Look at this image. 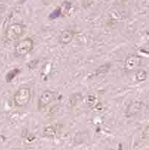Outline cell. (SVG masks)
Returning <instances> with one entry per match:
<instances>
[{
	"instance_id": "cell-7",
	"label": "cell",
	"mask_w": 149,
	"mask_h": 150,
	"mask_svg": "<svg viewBox=\"0 0 149 150\" xmlns=\"http://www.w3.org/2000/svg\"><path fill=\"white\" fill-rule=\"evenodd\" d=\"M19 72H20V70H19V69H14L13 70H12V71H11L10 72H8V74L6 75V77H5L7 82L10 83V82L12 81V80H13V79L16 77V75L19 74Z\"/></svg>"
},
{
	"instance_id": "cell-8",
	"label": "cell",
	"mask_w": 149,
	"mask_h": 150,
	"mask_svg": "<svg viewBox=\"0 0 149 150\" xmlns=\"http://www.w3.org/2000/svg\"><path fill=\"white\" fill-rule=\"evenodd\" d=\"M44 133H45V134L48 136H53L55 134V129H54V128L53 127V126H50L45 129Z\"/></svg>"
},
{
	"instance_id": "cell-1",
	"label": "cell",
	"mask_w": 149,
	"mask_h": 150,
	"mask_svg": "<svg viewBox=\"0 0 149 150\" xmlns=\"http://www.w3.org/2000/svg\"><path fill=\"white\" fill-rule=\"evenodd\" d=\"M31 98V91L27 87L20 88L13 97V102L16 106L23 107L28 105Z\"/></svg>"
},
{
	"instance_id": "cell-3",
	"label": "cell",
	"mask_w": 149,
	"mask_h": 150,
	"mask_svg": "<svg viewBox=\"0 0 149 150\" xmlns=\"http://www.w3.org/2000/svg\"><path fill=\"white\" fill-rule=\"evenodd\" d=\"M25 26L21 24H13L10 25L5 32V38L8 41H13L22 37L24 34Z\"/></svg>"
},
{
	"instance_id": "cell-2",
	"label": "cell",
	"mask_w": 149,
	"mask_h": 150,
	"mask_svg": "<svg viewBox=\"0 0 149 150\" xmlns=\"http://www.w3.org/2000/svg\"><path fill=\"white\" fill-rule=\"evenodd\" d=\"M33 48V42L31 39L26 38L19 41L15 47V55L22 57L30 52Z\"/></svg>"
},
{
	"instance_id": "cell-5",
	"label": "cell",
	"mask_w": 149,
	"mask_h": 150,
	"mask_svg": "<svg viewBox=\"0 0 149 150\" xmlns=\"http://www.w3.org/2000/svg\"><path fill=\"white\" fill-rule=\"evenodd\" d=\"M73 37H74V34H73V31L68 30H64L59 36V42L63 45H68L70 42H71Z\"/></svg>"
},
{
	"instance_id": "cell-6",
	"label": "cell",
	"mask_w": 149,
	"mask_h": 150,
	"mask_svg": "<svg viewBox=\"0 0 149 150\" xmlns=\"http://www.w3.org/2000/svg\"><path fill=\"white\" fill-rule=\"evenodd\" d=\"M110 68H111V65L110 64H105V65H102V66H100L94 71V76H99V75L104 74L108 71Z\"/></svg>"
},
{
	"instance_id": "cell-4",
	"label": "cell",
	"mask_w": 149,
	"mask_h": 150,
	"mask_svg": "<svg viewBox=\"0 0 149 150\" xmlns=\"http://www.w3.org/2000/svg\"><path fill=\"white\" fill-rule=\"evenodd\" d=\"M54 99V94L53 91H50V90H47L44 91L41 94L38 100V109L40 110L46 108L48 105L52 103V101Z\"/></svg>"
}]
</instances>
